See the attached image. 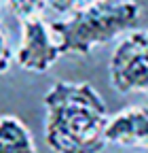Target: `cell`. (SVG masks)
Masks as SVG:
<instances>
[{
	"mask_svg": "<svg viewBox=\"0 0 148 153\" xmlns=\"http://www.w3.org/2000/svg\"><path fill=\"white\" fill-rule=\"evenodd\" d=\"M0 153H36L28 126L15 115H0Z\"/></svg>",
	"mask_w": 148,
	"mask_h": 153,
	"instance_id": "obj_6",
	"label": "cell"
},
{
	"mask_svg": "<svg viewBox=\"0 0 148 153\" xmlns=\"http://www.w3.org/2000/svg\"><path fill=\"white\" fill-rule=\"evenodd\" d=\"M47 15L55 30L62 55H87L97 45L129 34L140 22L138 2H47Z\"/></svg>",
	"mask_w": 148,
	"mask_h": 153,
	"instance_id": "obj_2",
	"label": "cell"
},
{
	"mask_svg": "<svg viewBox=\"0 0 148 153\" xmlns=\"http://www.w3.org/2000/svg\"><path fill=\"white\" fill-rule=\"evenodd\" d=\"M108 123L106 102L89 83L57 81L45 94V140L55 153H100Z\"/></svg>",
	"mask_w": 148,
	"mask_h": 153,
	"instance_id": "obj_1",
	"label": "cell"
},
{
	"mask_svg": "<svg viewBox=\"0 0 148 153\" xmlns=\"http://www.w3.org/2000/svg\"><path fill=\"white\" fill-rule=\"evenodd\" d=\"M0 9H2V4H0Z\"/></svg>",
	"mask_w": 148,
	"mask_h": 153,
	"instance_id": "obj_8",
	"label": "cell"
},
{
	"mask_svg": "<svg viewBox=\"0 0 148 153\" xmlns=\"http://www.w3.org/2000/svg\"><path fill=\"white\" fill-rule=\"evenodd\" d=\"M7 9H11L21 24L15 62L30 72H47L62 57L57 36L47 15V2H9Z\"/></svg>",
	"mask_w": 148,
	"mask_h": 153,
	"instance_id": "obj_3",
	"label": "cell"
},
{
	"mask_svg": "<svg viewBox=\"0 0 148 153\" xmlns=\"http://www.w3.org/2000/svg\"><path fill=\"white\" fill-rule=\"evenodd\" d=\"M13 49L9 45V38H7V30L2 28V24H0V74H4L11 64H13Z\"/></svg>",
	"mask_w": 148,
	"mask_h": 153,
	"instance_id": "obj_7",
	"label": "cell"
},
{
	"mask_svg": "<svg viewBox=\"0 0 148 153\" xmlns=\"http://www.w3.org/2000/svg\"><path fill=\"white\" fill-rule=\"evenodd\" d=\"M108 70L119 94L148 96V28L131 30L121 38L110 55Z\"/></svg>",
	"mask_w": 148,
	"mask_h": 153,
	"instance_id": "obj_4",
	"label": "cell"
},
{
	"mask_svg": "<svg viewBox=\"0 0 148 153\" xmlns=\"http://www.w3.org/2000/svg\"><path fill=\"white\" fill-rule=\"evenodd\" d=\"M108 143L148 151V106H129L110 117Z\"/></svg>",
	"mask_w": 148,
	"mask_h": 153,
	"instance_id": "obj_5",
	"label": "cell"
}]
</instances>
